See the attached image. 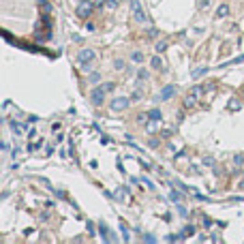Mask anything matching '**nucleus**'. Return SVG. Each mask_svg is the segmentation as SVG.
<instances>
[{
  "label": "nucleus",
  "instance_id": "1",
  "mask_svg": "<svg viewBox=\"0 0 244 244\" xmlns=\"http://www.w3.org/2000/svg\"><path fill=\"white\" fill-rule=\"evenodd\" d=\"M111 90H114V84H111V82H107V84H103V86H97V88L90 92L92 103H94V105H101V103H103V97H105L107 92H111Z\"/></svg>",
  "mask_w": 244,
  "mask_h": 244
},
{
  "label": "nucleus",
  "instance_id": "2",
  "mask_svg": "<svg viewBox=\"0 0 244 244\" xmlns=\"http://www.w3.org/2000/svg\"><path fill=\"white\" fill-rule=\"evenodd\" d=\"M92 9H94V4L90 2V0H84V2H79V7H77V15L86 19V17H90L92 15Z\"/></svg>",
  "mask_w": 244,
  "mask_h": 244
},
{
  "label": "nucleus",
  "instance_id": "3",
  "mask_svg": "<svg viewBox=\"0 0 244 244\" xmlns=\"http://www.w3.org/2000/svg\"><path fill=\"white\" fill-rule=\"evenodd\" d=\"M129 103H131V98L116 97L114 101H111V109H114V111H122V109H126V107H129Z\"/></svg>",
  "mask_w": 244,
  "mask_h": 244
},
{
  "label": "nucleus",
  "instance_id": "4",
  "mask_svg": "<svg viewBox=\"0 0 244 244\" xmlns=\"http://www.w3.org/2000/svg\"><path fill=\"white\" fill-rule=\"evenodd\" d=\"M94 58H97L94 49H82L79 56H77V62H79V64H86V62H92Z\"/></svg>",
  "mask_w": 244,
  "mask_h": 244
},
{
  "label": "nucleus",
  "instance_id": "5",
  "mask_svg": "<svg viewBox=\"0 0 244 244\" xmlns=\"http://www.w3.org/2000/svg\"><path fill=\"white\" fill-rule=\"evenodd\" d=\"M131 9H133L135 19H137L139 24H144V22H146V15H144V9H141V4H139L137 0H133V2H131Z\"/></svg>",
  "mask_w": 244,
  "mask_h": 244
},
{
  "label": "nucleus",
  "instance_id": "6",
  "mask_svg": "<svg viewBox=\"0 0 244 244\" xmlns=\"http://www.w3.org/2000/svg\"><path fill=\"white\" fill-rule=\"evenodd\" d=\"M176 92H178V88H176V86H165V88L161 90L159 98H161V101H167V98H171Z\"/></svg>",
  "mask_w": 244,
  "mask_h": 244
},
{
  "label": "nucleus",
  "instance_id": "7",
  "mask_svg": "<svg viewBox=\"0 0 244 244\" xmlns=\"http://www.w3.org/2000/svg\"><path fill=\"white\" fill-rule=\"evenodd\" d=\"M98 231H101V238H103V242H109V240H114V238L109 236V233H111V231H109V227H107L103 220L98 223Z\"/></svg>",
  "mask_w": 244,
  "mask_h": 244
},
{
  "label": "nucleus",
  "instance_id": "8",
  "mask_svg": "<svg viewBox=\"0 0 244 244\" xmlns=\"http://www.w3.org/2000/svg\"><path fill=\"white\" fill-rule=\"evenodd\" d=\"M150 66L152 69H156V71H163L165 66H163V60H161L159 56H152V60H150Z\"/></svg>",
  "mask_w": 244,
  "mask_h": 244
},
{
  "label": "nucleus",
  "instance_id": "9",
  "mask_svg": "<svg viewBox=\"0 0 244 244\" xmlns=\"http://www.w3.org/2000/svg\"><path fill=\"white\" fill-rule=\"evenodd\" d=\"M240 107H242V103H240L238 98H229V103H227V109L229 111H238Z\"/></svg>",
  "mask_w": 244,
  "mask_h": 244
},
{
  "label": "nucleus",
  "instance_id": "10",
  "mask_svg": "<svg viewBox=\"0 0 244 244\" xmlns=\"http://www.w3.org/2000/svg\"><path fill=\"white\" fill-rule=\"evenodd\" d=\"M227 15H229V7H227V4H220L219 9H216V17L223 19V17H227Z\"/></svg>",
  "mask_w": 244,
  "mask_h": 244
},
{
  "label": "nucleus",
  "instance_id": "11",
  "mask_svg": "<svg viewBox=\"0 0 244 244\" xmlns=\"http://www.w3.org/2000/svg\"><path fill=\"white\" fill-rule=\"evenodd\" d=\"M148 118H150V120H156V122H161L163 114H161V109H150V111H148Z\"/></svg>",
  "mask_w": 244,
  "mask_h": 244
},
{
  "label": "nucleus",
  "instance_id": "12",
  "mask_svg": "<svg viewBox=\"0 0 244 244\" xmlns=\"http://www.w3.org/2000/svg\"><path fill=\"white\" fill-rule=\"evenodd\" d=\"M131 60H133L135 64H141V62H144V54H141V51H133V54H131Z\"/></svg>",
  "mask_w": 244,
  "mask_h": 244
},
{
  "label": "nucleus",
  "instance_id": "13",
  "mask_svg": "<svg viewBox=\"0 0 244 244\" xmlns=\"http://www.w3.org/2000/svg\"><path fill=\"white\" fill-rule=\"evenodd\" d=\"M169 199L173 201V204H180V201H182V195H180L178 191H173V188H171V191H169Z\"/></svg>",
  "mask_w": 244,
  "mask_h": 244
},
{
  "label": "nucleus",
  "instance_id": "14",
  "mask_svg": "<svg viewBox=\"0 0 244 244\" xmlns=\"http://www.w3.org/2000/svg\"><path fill=\"white\" fill-rule=\"evenodd\" d=\"M188 94H193L195 98H199L201 94H204V88H201V86H195V88H191V92H188Z\"/></svg>",
  "mask_w": 244,
  "mask_h": 244
},
{
  "label": "nucleus",
  "instance_id": "15",
  "mask_svg": "<svg viewBox=\"0 0 244 244\" xmlns=\"http://www.w3.org/2000/svg\"><path fill=\"white\" fill-rule=\"evenodd\" d=\"M11 129H13V133H15V135H22V133H24V126H22V124H17V122H13V120H11Z\"/></svg>",
  "mask_w": 244,
  "mask_h": 244
},
{
  "label": "nucleus",
  "instance_id": "16",
  "mask_svg": "<svg viewBox=\"0 0 244 244\" xmlns=\"http://www.w3.org/2000/svg\"><path fill=\"white\" fill-rule=\"evenodd\" d=\"M120 231H122V238H124V242H129L131 238H129V229H126V225L120 220Z\"/></svg>",
  "mask_w": 244,
  "mask_h": 244
},
{
  "label": "nucleus",
  "instance_id": "17",
  "mask_svg": "<svg viewBox=\"0 0 244 244\" xmlns=\"http://www.w3.org/2000/svg\"><path fill=\"white\" fill-rule=\"evenodd\" d=\"M88 82H90V84H94V86H97L98 82H101V75H98V73H90V75H88Z\"/></svg>",
  "mask_w": 244,
  "mask_h": 244
},
{
  "label": "nucleus",
  "instance_id": "18",
  "mask_svg": "<svg viewBox=\"0 0 244 244\" xmlns=\"http://www.w3.org/2000/svg\"><path fill=\"white\" fill-rule=\"evenodd\" d=\"M193 233H195V227H193V225H188V227H184V229H182V236H180V238H186V236H193Z\"/></svg>",
  "mask_w": 244,
  "mask_h": 244
},
{
  "label": "nucleus",
  "instance_id": "19",
  "mask_svg": "<svg viewBox=\"0 0 244 244\" xmlns=\"http://www.w3.org/2000/svg\"><path fill=\"white\" fill-rule=\"evenodd\" d=\"M195 101H197V98L193 97V94H188V97L184 98V107H193V105H195Z\"/></svg>",
  "mask_w": 244,
  "mask_h": 244
},
{
  "label": "nucleus",
  "instance_id": "20",
  "mask_svg": "<svg viewBox=\"0 0 244 244\" xmlns=\"http://www.w3.org/2000/svg\"><path fill=\"white\" fill-rule=\"evenodd\" d=\"M114 69H116V71H126V64H124V60H116V62H114Z\"/></svg>",
  "mask_w": 244,
  "mask_h": 244
},
{
  "label": "nucleus",
  "instance_id": "21",
  "mask_svg": "<svg viewBox=\"0 0 244 244\" xmlns=\"http://www.w3.org/2000/svg\"><path fill=\"white\" fill-rule=\"evenodd\" d=\"M154 122H156V120H150L146 124V131H148V133H154V131H156V124H154Z\"/></svg>",
  "mask_w": 244,
  "mask_h": 244
},
{
  "label": "nucleus",
  "instance_id": "22",
  "mask_svg": "<svg viewBox=\"0 0 244 244\" xmlns=\"http://www.w3.org/2000/svg\"><path fill=\"white\" fill-rule=\"evenodd\" d=\"M159 139H156V137H154V139H152V137H150V139H148V148H152V150H154V148H159Z\"/></svg>",
  "mask_w": 244,
  "mask_h": 244
},
{
  "label": "nucleus",
  "instance_id": "23",
  "mask_svg": "<svg viewBox=\"0 0 244 244\" xmlns=\"http://www.w3.org/2000/svg\"><path fill=\"white\" fill-rule=\"evenodd\" d=\"M141 97H144V90H135L133 94H131V101H139Z\"/></svg>",
  "mask_w": 244,
  "mask_h": 244
},
{
  "label": "nucleus",
  "instance_id": "24",
  "mask_svg": "<svg viewBox=\"0 0 244 244\" xmlns=\"http://www.w3.org/2000/svg\"><path fill=\"white\" fill-rule=\"evenodd\" d=\"M165 49H167V43H165V41H159V43H156V51H159V54H163Z\"/></svg>",
  "mask_w": 244,
  "mask_h": 244
},
{
  "label": "nucleus",
  "instance_id": "25",
  "mask_svg": "<svg viewBox=\"0 0 244 244\" xmlns=\"http://www.w3.org/2000/svg\"><path fill=\"white\" fill-rule=\"evenodd\" d=\"M210 7V0H197V9H208Z\"/></svg>",
  "mask_w": 244,
  "mask_h": 244
},
{
  "label": "nucleus",
  "instance_id": "26",
  "mask_svg": "<svg viewBox=\"0 0 244 244\" xmlns=\"http://www.w3.org/2000/svg\"><path fill=\"white\" fill-rule=\"evenodd\" d=\"M208 73V66H201V69H197L195 73H193V77H201V75Z\"/></svg>",
  "mask_w": 244,
  "mask_h": 244
},
{
  "label": "nucleus",
  "instance_id": "27",
  "mask_svg": "<svg viewBox=\"0 0 244 244\" xmlns=\"http://www.w3.org/2000/svg\"><path fill=\"white\" fill-rule=\"evenodd\" d=\"M240 62H244V54L238 56V58H233V60H229V62H223V64H240Z\"/></svg>",
  "mask_w": 244,
  "mask_h": 244
},
{
  "label": "nucleus",
  "instance_id": "28",
  "mask_svg": "<svg viewBox=\"0 0 244 244\" xmlns=\"http://www.w3.org/2000/svg\"><path fill=\"white\" fill-rule=\"evenodd\" d=\"M137 77H139V79H148V71L146 69H139V71H137Z\"/></svg>",
  "mask_w": 244,
  "mask_h": 244
},
{
  "label": "nucleus",
  "instance_id": "29",
  "mask_svg": "<svg viewBox=\"0 0 244 244\" xmlns=\"http://www.w3.org/2000/svg\"><path fill=\"white\" fill-rule=\"evenodd\" d=\"M171 135H173V131H171V129H163L161 137H163V139H167V137H171Z\"/></svg>",
  "mask_w": 244,
  "mask_h": 244
},
{
  "label": "nucleus",
  "instance_id": "30",
  "mask_svg": "<svg viewBox=\"0 0 244 244\" xmlns=\"http://www.w3.org/2000/svg\"><path fill=\"white\" fill-rule=\"evenodd\" d=\"M105 7H107V9H116L118 2H116V0H105Z\"/></svg>",
  "mask_w": 244,
  "mask_h": 244
},
{
  "label": "nucleus",
  "instance_id": "31",
  "mask_svg": "<svg viewBox=\"0 0 244 244\" xmlns=\"http://www.w3.org/2000/svg\"><path fill=\"white\" fill-rule=\"evenodd\" d=\"M233 163L242 167V163H244V156H240V154H236V156H233Z\"/></svg>",
  "mask_w": 244,
  "mask_h": 244
},
{
  "label": "nucleus",
  "instance_id": "32",
  "mask_svg": "<svg viewBox=\"0 0 244 244\" xmlns=\"http://www.w3.org/2000/svg\"><path fill=\"white\" fill-rule=\"evenodd\" d=\"M204 165L212 167V165H214V159H212V156H206V159H204Z\"/></svg>",
  "mask_w": 244,
  "mask_h": 244
},
{
  "label": "nucleus",
  "instance_id": "33",
  "mask_svg": "<svg viewBox=\"0 0 244 244\" xmlns=\"http://www.w3.org/2000/svg\"><path fill=\"white\" fill-rule=\"evenodd\" d=\"M148 37H159V30H156V28H152V30H148Z\"/></svg>",
  "mask_w": 244,
  "mask_h": 244
},
{
  "label": "nucleus",
  "instance_id": "34",
  "mask_svg": "<svg viewBox=\"0 0 244 244\" xmlns=\"http://www.w3.org/2000/svg\"><path fill=\"white\" fill-rule=\"evenodd\" d=\"M94 28H97V26L92 24V22H88V24H86V30H90V32H92V30H94Z\"/></svg>",
  "mask_w": 244,
  "mask_h": 244
},
{
  "label": "nucleus",
  "instance_id": "35",
  "mask_svg": "<svg viewBox=\"0 0 244 244\" xmlns=\"http://www.w3.org/2000/svg\"><path fill=\"white\" fill-rule=\"evenodd\" d=\"M141 182H146V184H148V188H154V184L150 182V180H148V178H141Z\"/></svg>",
  "mask_w": 244,
  "mask_h": 244
},
{
  "label": "nucleus",
  "instance_id": "36",
  "mask_svg": "<svg viewBox=\"0 0 244 244\" xmlns=\"http://www.w3.org/2000/svg\"><path fill=\"white\" fill-rule=\"evenodd\" d=\"M210 225H212V220H210V219H206V216H204V227H210Z\"/></svg>",
  "mask_w": 244,
  "mask_h": 244
}]
</instances>
